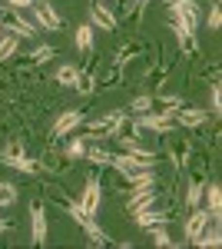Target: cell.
Returning a JSON list of instances; mask_svg holds the SVG:
<instances>
[{
    "instance_id": "obj_33",
    "label": "cell",
    "mask_w": 222,
    "mask_h": 249,
    "mask_svg": "<svg viewBox=\"0 0 222 249\" xmlns=\"http://www.w3.org/2000/svg\"><path fill=\"white\" fill-rule=\"evenodd\" d=\"M219 23H222V10H219V3H216V7L209 10V17H205V27H209V30H219Z\"/></svg>"
},
{
    "instance_id": "obj_9",
    "label": "cell",
    "mask_w": 222,
    "mask_h": 249,
    "mask_svg": "<svg viewBox=\"0 0 222 249\" xmlns=\"http://www.w3.org/2000/svg\"><path fill=\"white\" fill-rule=\"evenodd\" d=\"M34 17H37V27H43V30H53V34L63 27L60 14H56L50 3H34Z\"/></svg>"
},
{
    "instance_id": "obj_25",
    "label": "cell",
    "mask_w": 222,
    "mask_h": 249,
    "mask_svg": "<svg viewBox=\"0 0 222 249\" xmlns=\"http://www.w3.org/2000/svg\"><path fill=\"white\" fill-rule=\"evenodd\" d=\"M17 203V186L14 183H0V206H14Z\"/></svg>"
},
{
    "instance_id": "obj_1",
    "label": "cell",
    "mask_w": 222,
    "mask_h": 249,
    "mask_svg": "<svg viewBox=\"0 0 222 249\" xmlns=\"http://www.w3.org/2000/svg\"><path fill=\"white\" fill-rule=\"evenodd\" d=\"M130 113L116 110V113H106V116H96V120H83L86 126V136H103V140H116L123 136V126H126Z\"/></svg>"
},
{
    "instance_id": "obj_22",
    "label": "cell",
    "mask_w": 222,
    "mask_h": 249,
    "mask_svg": "<svg viewBox=\"0 0 222 249\" xmlns=\"http://www.w3.org/2000/svg\"><path fill=\"white\" fill-rule=\"evenodd\" d=\"M149 232H153V246H159V249L176 246V243H172V236L166 232V223H159V226H149Z\"/></svg>"
},
{
    "instance_id": "obj_2",
    "label": "cell",
    "mask_w": 222,
    "mask_h": 249,
    "mask_svg": "<svg viewBox=\"0 0 222 249\" xmlns=\"http://www.w3.org/2000/svg\"><path fill=\"white\" fill-rule=\"evenodd\" d=\"M169 14H172V23H179L186 30H196L199 27V7L196 0H166Z\"/></svg>"
},
{
    "instance_id": "obj_23",
    "label": "cell",
    "mask_w": 222,
    "mask_h": 249,
    "mask_svg": "<svg viewBox=\"0 0 222 249\" xmlns=\"http://www.w3.org/2000/svg\"><path fill=\"white\" fill-rule=\"evenodd\" d=\"M203 179H192V183H189V190H186V206H189V210H192V206H199V199H203Z\"/></svg>"
},
{
    "instance_id": "obj_20",
    "label": "cell",
    "mask_w": 222,
    "mask_h": 249,
    "mask_svg": "<svg viewBox=\"0 0 222 249\" xmlns=\"http://www.w3.org/2000/svg\"><path fill=\"white\" fill-rule=\"evenodd\" d=\"M172 34H176V40H179L183 53H196V50H199V43H196V37H192V30H186V27H179V23H172Z\"/></svg>"
},
{
    "instance_id": "obj_21",
    "label": "cell",
    "mask_w": 222,
    "mask_h": 249,
    "mask_svg": "<svg viewBox=\"0 0 222 249\" xmlns=\"http://www.w3.org/2000/svg\"><path fill=\"white\" fill-rule=\"evenodd\" d=\"M116 140H120V146H123L126 153H133V156H143V160H156V153H149L146 146H139V143H136L133 136H116Z\"/></svg>"
},
{
    "instance_id": "obj_30",
    "label": "cell",
    "mask_w": 222,
    "mask_h": 249,
    "mask_svg": "<svg viewBox=\"0 0 222 249\" xmlns=\"http://www.w3.org/2000/svg\"><path fill=\"white\" fill-rule=\"evenodd\" d=\"M86 160H90V163H96V166H110V153H106V150H96V146H93V150H86Z\"/></svg>"
},
{
    "instance_id": "obj_5",
    "label": "cell",
    "mask_w": 222,
    "mask_h": 249,
    "mask_svg": "<svg viewBox=\"0 0 222 249\" xmlns=\"http://www.w3.org/2000/svg\"><path fill=\"white\" fill-rule=\"evenodd\" d=\"M83 120H86V116L80 113V110H67V113H60L53 120V130H50V133H53L56 140H63V136L73 133V130H80V126H83Z\"/></svg>"
},
{
    "instance_id": "obj_19",
    "label": "cell",
    "mask_w": 222,
    "mask_h": 249,
    "mask_svg": "<svg viewBox=\"0 0 222 249\" xmlns=\"http://www.w3.org/2000/svg\"><path fill=\"white\" fill-rule=\"evenodd\" d=\"M76 50L80 53H93V23H80L76 27Z\"/></svg>"
},
{
    "instance_id": "obj_4",
    "label": "cell",
    "mask_w": 222,
    "mask_h": 249,
    "mask_svg": "<svg viewBox=\"0 0 222 249\" xmlns=\"http://www.w3.org/2000/svg\"><path fill=\"white\" fill-rule=\"evenodd\" d=\"M136 130H153V133H172L176 123L169 113H139L136 116Z\"/></svg>"
},
{
    "instance_id": "obj_18",
    "label": "cell",
    "mask_w": 222,
    "mask_h": 249,
    "mask_svg": "<svg viewBox=\"0 0 222 249\" xmlns=\"http://www.w3.org/2000/svg\"><path fill=\"white\" fill-rule=\"evenodd\" d=\"M80 67L76 63H63V67H56V73H53V80L60 83V87H76V80H80Z\"/></svg>"
},
{
    "instance_id": "obj_27",
    "label": "cell",
    "mask_w": 222,
    "mask_h": 249,
    "mask_svg": "<svg viewBox=\"0 0 222 249\" xmlns=\"http://www.w3.org/2000/svg\"><path fill=\"white\" fill-rule=\"evenodd\" d=\"M153 103H156V100H153V96H136V100H133L130 103V113H149V110H153Z\"/></svg>"
},
{
    "instance_id": "obj_29",
    "label": "cell",
    "mask_w": 222,
    "mask_h": 249,
    "mask_svg": "<svg viewBox=\"0 0 222 249\" xmlns=\"http://www.w3.org/2000/svg\"><path fill=\"white\" fill-rule=\"evenodd\" d=\"M83 153H86V140H83V136H73V140H70V146H67V156L80 160Z\"/></svg>"
},
{
    "instance_id": "obj_34",
    "label": "cell",
    "mask_w": 222,
    "mask_h": 249,
    "mask_svg": "<svg viewBox=\"0 0 222 249\" xmlns=\"http://www.w3.org/2000/svg\"><path fill=\"white\" fill-rule=\"evenodd\" d=\"M7 7H14V10H27V7H34V0H7Z\"/></svg>"
},
{
    "instance_id": "obj_15",
    "label": "cell",
    "mask_w": 222,
    "mask_h": 249,
    "mask_svg": "<svg viewBox=\"0 0 222 249\" xmlns=\"http://www.w3.org/2000/svg\"><path fill=\"white\" fill-rule=\"evenodd\" d=\"M192 243H196V246H203V249H219V246H222V232H219V223H212V226L205 223V230L199 232V236H196Z\"/></svg>"
},
{
    "instance_id": "obj_28",
    "label": "cell",
    "mask_w": 222,
    "mask_h": 249,
    "mask_svg": "<svg viewBox=\"0 0 222 249\" xmlns=\"http://www.w3.org/2000/svg\"><path fill=\"white\" fill-rule=\"evenodd\" d=\"M53 53H56V50H53V47H50V43H40L37 50L30 53V63H47V60L53 57Z\"/></svg>"
},
{
    "instance_id": "obj_16",
    "label": "cell",
    "mask_w": 222,
    "mask_h": 249,
    "mask_svg": "<svg viewBox=\"0 0 222 249\" xmlns=\"http://www.w3.org/2000/svg\"><path fill=\"white\" fill-rule=\"evenodd\" d=\"M203 193H205V210H209V216L219 219V213H222V190H219V183L203 186Z\"/></svg>"
},
{
    "instance_id": "obj_26",
    "label": "cell",
    "mask_w": 222,
    "mask_h": 249,
    "mask_svg": "<svg viewBox=\"0 0 222 249\" xmlns=\"http://www.w3.org/2000/svg\"><path fill=\"white\" fill-rule=\"evenodd\" d=\"M76 90H80L83 96L96 93V77H93V73H80V80H76Z\"/></svg>"
},
{
    "instance_id": "obj_32",
    "label": "cell",
    "mask_w": 222,
    "mask_h": 249,
    "mask_svg": "<svg viewBox=\"0 0 222 249\" xmlns=\"http://www.w3.org/2000/svg\"><path fill=\"white\" fill-rule=\"evenodd\" d=\"M209 100H212V107H209L212 116H219L222 113V87H219V83H212V96H209Z\"/></svg>"
},
{
    "instance_id": "obj_35",
    "label": "cell",
    "mask_w": 222,
    "mask_h": 249,
    "mask_svg": "<svg viewBox=\"0 0 222 249\" xmlns=\"http://www.w3.org/2000/svg\"><path fill=\"white\" fill-rule=\"evenodd\" d=\"M7 230H10V223H7V219H0V236H3Z\"/></svg>"
},
{
    "instance_id": "obj_24",
    "label": "cell",
    "mask_w": 222,
    "mask_h": 249,
    "mask_svg": "<svg viewBox=\"0 0 222 249\" xmlns=\"http://www.w3.org/2000/svg\"><path fill=\"white\" fill-rule=\"evenodd\" d=\"M17 43L20 40L14 37V34H7V37H0V63L10 57V53H17Z\"/></svg>"
},
{
    "instance_id": "obj_12",
    "label": "cell",
    "mask_w": 222,
    "mask_h": 249,
    "mask_svg": "<svg viewBox=\"0 0 222 249\" xmlns=\"http://www.w3.org/2000/svg\"><path fill=\"white\" fill-rule=\"evenodd\" d=\"M133 219H136V226H139V230H149V226H159V223H169V216H166V213H159L156 206H146V210L133 213Z\"/></svg>"
},
{
    "instance_id": "obj_10",
    "label": "cell",
    "mask_w": 222,
    "mask_h": 249,
    "mask_svg": "<svg viewBox=\"0 0 222 249\" xmlns=\"http://www.w3.org/2000/svg\"><path fill=\"white\" fill-rule=\"evenodd\" d=\"M80 206H83V213H90V216H96V213H100V179H96V176H90V179H86Z\"/></svg>"
},
{
    "instance_id": "obj_17",
    "label": "cell",
    "mask_w": 222,
    "mask_h": 249,
    "mask_svg": "<svg viewBox=\"0 0 222 249\" xmlns=\"http://www.w3.org/2000/svg\"><path fill=\"white\" fill-rule=\"evenodd\" d=\"M123 176H126V183L133 190H149L156 183V170H133V173H123Z\"/></svg>"
},
{
    "instance_id": "obj_8",
    "label": "cell",
    "mask_w": 222,
    "mask_h": 249,
    "mask_svg": "<svg viewBox=\"0 0 222 249\" xmlns=\"http://www.w3.org/2000/svg\"><path fill=\"white\" fill-rule=\"evenodd\" d=\"M30 232H34V246H47V210L34 203L30 210Z\"/></svg>"
},
{
    "instance_id": "obj_36",
    "label": "cell",
    "mask_w": 222,
    "mask_h": 249,
    "mask_svg": "<svg viewBox=\"0 0 222 249\" xmlns=\"http://www.w3.org/2000/svg\"><path fill=\"white\" fill-rule=\"evenodd\" d=\"M0 37H3V27H0Z\"/></svg>"
},
{
    "instance_id": "obj_13",
    "label": "cell",
    "mask_w": 222,
    "mask_h": 249,
    "mask_svg": "<svg viewBox=\"0 0 222 249\" xmlns=\"http://www.w3.org/2000/svg\"><path fill=\"white\" fill-rule=\"evenodd\" d=\"M205 223H209V210H199V206H192V216L186 219V239L192 243L199 232L205 230Z\"/></svg>"
},
{
    "instance_id": "obj_7",
    "label": "cell",
    "mask_w": 222,
    "mask_h": 249,
    "mask_svg": "<svg viewBox=\"0 0 222 249\" xmlns=\"http://www.w3.org/2000/svg\"><path fill=\"white\" fill-rule=\"evenodd\" d=\"M205 120H209V113L205 110H192V107H183V110L172 113V123L183 126V130H196V126H203Z\"/></svg>"
},
{
    "instance_id": "obj_14",
    "label": "cell",
    "mask_w": 222,
    "mask_h": 249,
    "mask_svg": "<svg viewBox=\"0 0 222 249\" xmlns=\"http://www.w3.org/2000/svg\"><path fill=\"white\" fill-rule=\"evenodd\" d=\"M146 206H156V190H153V186H149V190H133L126 210H130V213H139V210H146Z\"/></svg>"
},
{
    "instance_id": "obj_3",
    "label": "cell",
    "mask_w": 222,
    "mask_h": 249,
    "mask_svg": "<svg viewBox=\"0 0 222 249\" xmlns=\"http://www.w3.org/2000/svg\"><path fill=\"white\" fill-rule=\"evenodd\" d=\"M0 27H7V30H10V34H14L17 40H20V37L30 40L34 34H37V27H34L30 20L23 17L20 10H14V7H3V10H0Z\"/></svg>"
},
{
    "instance_id": "obj_11",
    "label": "cell",
    "mask_w": 222,
    "mask_h": 249,
    "mask_svg": "<svg viewBox=\"0 0 222 249\" xmlns=\"http://www.w3.org/2000/svg\"><path fill=\"white\" fill-rule=\"evenodd\" d=\"M90 23L93 27H103V30H116V17H113L110 7H103L100 0L90 3Z\"/></svg>"
},
{
    "instance_id": "obj_6",
    "label": "cell",
    "mask_w": 222,
    "mask_h": 249,
    "mask_svg": "<svg viewBox=\"0 0 222 249\" xmlns=\"http://www.w3.org/2000/svg\"><path fill=\"white\" fill-rule=\"evenodd\" d=\"M0 163H3V166H10V170H20V173H37L40 170L34 160H27V153H23L20 146H10L7 153H0Z\"/></svg>"
},
{
    "instance_id": "obj_31",
    "label": "cell",
    "mask_w": 222,
    "mask_h": 249,
    "mask_svg": "<svg viewBox=\"0 0 222 249\" xmlns=\"http://www.w3.org/2000/svg\"><path fill=\"white\" fill-rule=\"evenodd\" d=\"M172 163H176V166H186V163H189V143L172 146Z\"/></svg>"
}]
</instances>
